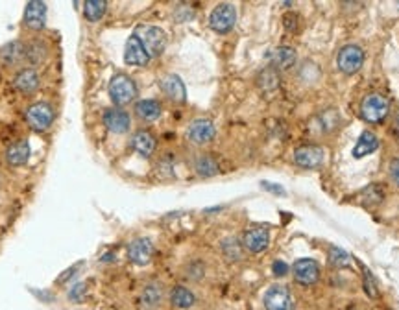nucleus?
<instances>
[{"label": "nucleus", "mask_w": 399, "mask_h": 310, "mask_svg": "<svg viewBox=\"0 0 399 310\" xmlns=\"http://www.w3.org/2000/svg\"><path fill=\"white\" fill-rule=\"evenodd\" d=\"M113 259H115V255H111V253H107V255H104V257H102V262H111Z\"/></svg>", "instance_id": "40"}, {"label": "nucleus", "mask_w": 399, "mask_h": 310, "mask_svg": "<svg viewBox=\"0 0 399 310\" xmlns=\"http://www.w3.org/2000/svg\"><path fill=\"white\" fill-rule=\"evenodd\" d=\"M168 301L176 310H189L196 305V294L183 285H174L168 292Z\"/></svg>", "instance_id": "18"}, {"label": "nucleus", "mask_w": 399, "mask_h": 310, "mask_svg": "<svg viewBox=\"0 0 399 310\" xmlns=\"http://www.w3.org/2000/svg\"><path fill=\"white\" fill-rule=\"evenodd\" d=\"M13 85L23 94H32V92L37 91V87H39V74L34 68H23L15 76Z\"/></svg>", "instance_id": "19"}, {"label": "nucleus", "mask_w": 399, "mask_h": 310, "mask_svg": "<svg viewBox=\"0 0 399 310\" xmlns=\"http://www.w3.org/2000/svg\"><path fill=\"white\" fill-rule=\"evenodd\" d=\"M54 107L47 102H37L26 109V120H28L30 128L35 131H44L52 126L54 122Z\"/></svg>", "instance_id": "4"}, {"label": "nucleus", "mask_w": 399, "mask_h": 310, "mask_svg": "<svg viewBox=\"0 0 399 310\" xmlns=\"http://www.w3.org/2000/svg\"><path fill=\"white\" fill-rule=\"evenodd\" d=\"M195 170L204 178H211V175L219 174V163L211 157V155H198L195 161Z\"/></svg>", "instance_id": "27"}, {"label": "nucleus", "mask_w": 399, "mask_h": 310, "mask_svg": "<svg viewBox=\"0 0 399 310\" xmlns=\"http://www.w3.org/2000/svg\"><path fill=\"white\" fill-rule=\"evenodd\" d=\"M264 310H294V296L290 288L285 285H272L268 286V290L263 296Z\"/></svg>", "instance_id": "2"}, {"label": "nucleus", "mask_w": 399, "mask_h": 310, "mask_svg": "<svg viewBox=\"0 0 399 310\" xmlns=\"http://www.w3.org/2000/svg\"><path fill=\"white\" fill-rule=\"evenodd\" d=\"M360 113H362V118L366 122H381L388 115V100H386L383 94H368V97L362 100V106H360Z\"/></svg>", "instance_id": "6"}, {"label": "nucleus", "mask_w": 399, "mask_h": 310, "mask_svg": "<svg viewBox=\"0 0 399 310\" xmlns=\"http://www.w3.org/2000/svg\"><path fill=\"white\" fill-rule=\"evenodd\" d=\"M327 261H329V264L333 268H346L348 262H350V255L344 249H340V247L331 246L329 252H327Z\"/></svg>", "instance_id": "31"}, {"label": "nucleus", "mask_w": 399, "mask_h": 310, "mask_svg": "<svg viewBox=\"0 0 399 310\" xmlns=\"http://www.w3.org/2000/svg\"><path fill=\"white\" fill-rule=\"evenodd\" d=\"M294 281L302 286H312L320 281V266L312 259H297L293 264Z\"/></svg>", "instance_id": "7"}, {"label": "nucleus", "mask_w": 399, "mask_h": 310, "mask_svg": "<svg viewBox=\"0 0 399 310\" xmlns=\"http://www.w3.org/2000/svg\"><path fill=\"white\" fill-rule=\"evenodd\" d=\"M390 178L395 183V187H399V157L390 163Z\"/></svg>", "instance_id": "37"}, {"label": "nucleus", "mask_w": 399, "mask_h": 310, "mask_svg": "<svg viewBox=\"0 0 399 310\" xmlns=\"http://www.w3.org/2000/svg\"><path fill=\"white\" fill-rule=\"evenodd\" d=\"M214 133H216V130H214V124L209 118H196L187 128V139L196 146H204L213 141Z\"/></svg>", "instance_id": "9"}, {"label": "nucleus", "mask_w": 399, "mask_h": 310, "mask_svg": "<svg viewBox=\"0 0 399 310\" xmlns=\"http://www.w3.org/2000/svg\"><path fill=\"white\" fill-rule=\"evenodd\" d=\"M398 6H399V4H398Z\"/></svg>", "instance_id": "42"}, {"label": "nucleus", "mask_w": 399, "mask_h": 310, "mask_svg": "<svg viewBox=\"0 0 399 310\" xmlns=\"http://www.w3.org/2000/svg\"><path fill=\"white\" fill-rule=\"evenodd\" d=\"M324 157H326V151L317 144L300 146L294 151V163L302 168H317L324 163Z\"/></svg>", "instance_id": "12"}, {"label": "nucleus", "mask_w": 399, "mask_h": 310, "mask_svg": "<svg viewBox=\"0 0 399 310\" xmlns=\"http://www.w3.org/2000/svg\"><path fill=\"white\" fill-rule=\"evenodd\" d=\"M204 273H205V270H204V266L202 264H190L189 268H187V277H189L190 281H200L202 277H204Z\"/></svg>", "instance_id": "33"}, {"label": "nucleus", "mask_w": 399, "mask_h": 310, "mask_svg": "<svg viewBox=\"0 0 399 310\" xmlns=\"http://www.w3.org/2000/svg\"><path fill=\"white\" fill-rule=\"evenodd\" d=\"M259 87L263 89V91H276L279 87V76H278V70L274 67H268L264 68L263 73L259 74Z\"/></svg>", "instance_id": "29"}, {"label": "nucleus", "mask_w": 399, "mask_h": 310, "mask_svg": "<svg viewBox=\"0 0 399 310\" xmlns=\"http://www.w3.org/2000/svg\"><path fill=\"white\" fill-rule=\"evenodd\" d=\"M109 98L115 106H126L133 102L137 97V85L132 78L126 74H115L109 82Z\"/></svg>", "instance_id": "1"}, {"label": "nucleus", "mask_w": 399, "mask_h": 310, "mask_svg": "<svg viewBox=\"0 0 399 310\" xmlns=\"http://www.w3.org/2000/svg\"><path fill=\"white\" fill-rule=\"evenodd\" d=\"M156 137L152 135L150 131H137L132 137V148L141 155V157H150L156 151Z\"/></svg>", "instance_id": "21"}, {"label": "nucleus", "mask_w": 399, "mask_h": 310, "mask_svg": "<svg viewBox=\"0 0 399 310\" xmlns=\"http://www.w3.org/2000/svg\"><path fill=\"white\" fill-rule=\"evenodd\" d=\"M351 310H359V309H351Z\"/></svg>", "instance_id": "41"}, {"label": "nucleus", "mask_w": 399, "mask_h": 310, "mask_svg": "<svg viewBox=\"0 0 399 310\" xmlns=\"http://www.w3.org/2000/svg\"><path fill=\"white\" fill-rule=\"evenodd\" d=\"M135 35L141 39L142 46L147 49L150 58L161 56L166 46V34L157 26H139L135 30Z\"/></svg>", "instance_id": "3"}, {"label": "nucleus", "mask_w": 399, "mask_h": 310, "mask_svg": "<svg viewBox=\"0 0 399 310\" xmlns=\"http://www.w3.org/2000/svg\"><path fill=\"white\" fill-rule=\"evenodd\" d=\"M28 159H30V142L26 141V139L13 142V144L6 150V161H8L11 166L26 165Z\"/></svg>", "instance_id": "22"}, {"label": "nucleus", "mask_w": 399, "mask_h": 310, "mask_svg": "<svg viewBox=\"0 0 399 310\" xmlns=\"http://www.w3.org/2000/svg\"><path fill=\"white\" fill-rule=\"evenodd\" d=\"M336 63H338V68L344 74H355L359 73L362 68V63H364V52L357 44H348L338 52Z\"/></svg>", "instance_id": "8"}, {"label": "nucleus", "mask_w": 399, "mask_h": 310, "mask_svg": "<svg viewBox=\"0 0 399 310\" xmlns=\"http://www.w3.org/2000/svg\"><path fill=\"white\" fill-rule=\"evenodd\" d=\"M235 23H237V10H235L233 4L224 2L211 11L209 26L219 34H228L229 30H233Z\"/></svg>", "instance_id": "5"}, {"label": "nucleus", "mask_w": 399, "mask_h": 310, "mask_svg": "<svg viewBox=\"0 0 399 310\" xmlns=\"http://www.w3.org/2000/svg\"><path fill=\"white\" fill-rule=\"evenodd\" d=\"M220 247H222V253H224V257L228 259V261L237 262L243 259V244H240L237 238H226V240H222Z\"/></svg>", "instance_id": "28"}, {"label": "nucleus", "mask_w": 399, "mask_h": 310, "mask_svg": "<svg viewBox=\"0 0 399 310\" xmlns=\"http://www.w3.org/2000/svg\"><path fill=\"white\" fill-rule=\"evenodd\" d=\"M377 148H379V139H377L375 133H372V131H364V133L359 137L355 148H353V157H355V159L366 157V155L374 154Z\"/></svg>", "instance_id": "23"}, {"label": "nucleus", "mask_w": 399, "mask_h": 310, "mask_svg": "<svg viewBox=\"0 0 399 310\" xmlns=\"http://www.w3.org/2000/svg\"><path fill=\"white\" fill-rule=\"evenodd\" d=\"M107 11V2L106 0H87L83 4V15L89 23H98L102 19Z\"/></svg>", "instance_id": "26"}, {"label": "nucleus", "mask_w": 399, "mask_h": 310, "mask_svg": "<svg viewBox=\"0 0 399 310\" xmlns=\"http://www.w3.org/2000/svg\"><path fill=\"white\" fill-rule=\"evenodd\" d=\"M263 185H264V189H266V190H272V192H276V194H285V190L278 189L279 185H272V183H263Z\"/></svg>", "instance_id": "39"}, {"label": "nucleus", "mask_w": 399, "mask_h": 310, "mask_svg": "<svg viewBox=\"0 0 399 310\" xmlns=\"http://www.w3.org/2000/svg\"><path fill=\"white\" fill-rule=\"evenodd\" d=\"M44 58H47V46L41 41H34V43L26 44L25 59L28 63L39 65Z\"/></svg>", "instance_id": "30"}, {"label": "nucleus", "mask_w": 399, "mask_h": 310, "mask_svg": "<svg viewBox=\"0 0 399 310\" xmlns=\"http://www.w3.org/2000/svg\"><path fill=\"white\" fill-rule=\"evenodd\" d=\"M161 89L165 92V97L176 104H183L187 100V89L185 83L180 76L168 74L161 80Z\"/></svg>", "instance_id": "16"}, {"label": "nucleus", "mask_w": 399, "mask_h": 310, "mask_svg": "<svg viewBox=\"0 0 399 310\" xmlns=\"http://www.w3.org/2000/svg\"><path fill=\"white\" fill-rule=\"evenodd\" d=\"M270 59H272L274 68L287 70V68L294 67V63H296V50L293 46H279V49H276L270 54Z\"/></svg>", "instance_id": "24"}, {"label": "nucleus", "mask_w": 399, "mask_h": 310, "mask_svg": "<svg viewBox=\"0 0 399 310\" xmlns=\"http://www.w3.org/2000/svg\"><path fill=\"white\" fill-rule=\"evenodd\" d=\"M124 61L128 65H133V67H145L150 61V56H148L147 49L142 46L141 39L137 37L135 34L130 35V39L126 41V49H124Z\"/></svg>", "instance_id": "15"}, {"label": "nucleus", "mask_w": 399, "mask_h": 310, "mask_svg": "<svg viewBox=\"0 0 399 310\" xmlns=\"http://www.w3.org/2000/svg\"><path fill=\"white\" fill-rule=\"evenodd\" d=\"M272 271H274V275L285 277L288 273V264L283 261H276L272 264Z\"/></svg>", "instance_id": "36"}, {"label": "nucleus", "mask_w": 399, "mask_h": 310, "mask_svg": "<svg viewBox=\"0 0 399 310\" xmlns=\"http://www.w3.org/2000/svg\"><path fill=\"white\" fill-rule=\"evenodd\" d=\"M270 246V232L264 228H250L244 231L243 247L250 253H263Z\"/></svg>", "instance_id": "14"}, {"label": "nucleus", "mask_w": 399, "mask_h": 310, "mask_svg": "<svg viewBox=\"0 0 399 310\" xmlns=\"http://www.w3.org/2000/svg\"><path fill=\"white\" fill-rule=\"evenodd\" d=\"M165 299V288L159 281H150L142 286L139 296V306L142 310H157Z\"/></svg>", "instance_id": "13"}, {"label": "nucleus", "mask_w": 399, "mask_h": 310, "mask_svg": "<svg viewBox=\"0 0 399 310\" xmlns=\"http://www.w3.org/2000/svg\"><path fill=\"white\" fill-rule=\"evenodd\" d=\"M25 25L30 30H43L47 25V4L41 0H32L25 8Z\"/></svg>", "instance_id": "17"}, {"label": "nucleus", "mask_w": 399, "mask_h": 310, "mask_svg": "<svg viewBox=\"0 0 399 310\" xmlns=\"http://www.w3.org/2000/svg\"><path fill=\"white\" fill-rule=\"evenodd\" d=\"M135 113L141 120L154 122L161 116V104L157 102V100H152V98H148V100H139V102L135 104Z\"/></svg>", "instance_id": "25"}, {"label": "nucleus", "mask_w": 399, "mask_h": 310, "mask_svg": "<svg viewBox=\"0 0 399 310\" xmlns=\"http://www.w3.org/2000/svg\"><path fill=\"white\" fill-rule=\"evenodd\" d=\"M364 288H366V294L370 297H377V286H375L374 277L368 270H364Z\"/></svg>", "instance_id": "34"}, {"label": "nucleus", "mask_w": 399, "mask_h": 310, "mask_svg": "<svg viewBox=\"0 0 399 310\" xmlns=\"http://www.w3.org/2000/svg\"><path fill=\"white\" fill-rule=\"evenodd\" d=\"M87 296V283H78V285H74L68 292V299L74 301V303H80V301L85 299Z\"/></svg>", "instance_id": "32"}, {"label": "nucleus", "mask_w": 399, "mask_h": 310, "mask_svg": "<svg viewBox=\"0 0 399 310\" xmlns=\"http://www.w3.org/2000/svg\"><path fill=\"white\" fill-rule=\"evenodd\" d=\"M26 52V44L23 41H11V43L4 44L0 49V61L6 65V67H13V65L20 63L25 59Z\"/></svg>", "instance_id": "20"}, {"label": "nucleus", "mask_w": 399, "mask_h": 310, "mask_svg": "<svg viewBox=\"0 0 399 310\" xmlns=\"http://www.w3.org/2000/svg\"><path fill=\"white\" fill-rule=\"evenodd\" d=\"M104 126L115 135H122V133H126L132 128V116L121 107H109L104 113Z\"/></svg>", "instance_id": "11"}, {"label": "nucleus", "mask_w": 399, "mask_h": 310, "mask_svg": "<svg viewBox=\"0 0 399 310\" xmlns=\"http://www.w3.org/2000/svg\"><path fill=\"white\" fill-rule=\"evenodd\" d=\"M80 266H82V262H80V264H76V266H73V268H70V270H67V271H65V273H63V277H59V279H58V285H63V283H65V281H67L68 277H73V275H74V273H76V271H78V268H80Z\"/></svg>", "instance_id": "38"}, {"label": "nucleus", "mask_w": 399, "mask_h": 310, "mask_svg": "<svg viewBox=\"0 0 399 310\" xmlns=\"http://www.w3.org/2000/svg\"><path fill=\"white\" fill-rule=\"evenodd\" d=\"M152 257H154V244H152L150 238H135L128 246V259L135 266H147Z\"/></svg>", "instance_id": "10"}, {"label": "nucleus", "mask_w": 399, "mask_h": 310, "mask_svg": "<svg viewBox=\"0 0 399 310\" xmlns=\"http://www.w3.org/2000/svg\"><path fill=\"white\" fill-rule=\"evenodd\" d=\"M283 23H285V28L288 32H296L297 30V23H300V17L296 13H287L283 17Z\"/></svg>", "instance_id": "35"}]
</instances>
